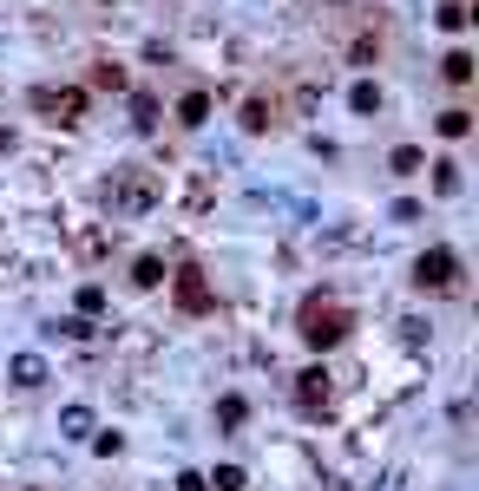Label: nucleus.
<instances>
[{
    "mask_svg": "<svg viewBox=\"0 0 479 491\" xmlns=\"http://www.w3.org/2000/svg\"><path fill=\"white\" fill-rule=\"evenodd\" d=\"M131 125H138V131H158V98H152V92L131 98Z\"/></svg>",
    "mask_w": 479,
    "mask_h": 491,
    "instance_id": "nucleus-13",
    "label": "nucleus"
},
{
    "mask_svg": "<svg viewBox=\"0 0 479 491\" xmlns=\"http://www.w3.org/2000/svg\"><path fill=\"white\" fill-rule=\"evenodd\" d=\"M349 105H355L361 118H374V112H381V86H374V79H355V86H349Z\"/></svg>",
    "mask_w": 479,
    "mask_h": 491,
    "instance_id": "nucleus-11",
    "label": "nucleus"
},
{
    "mask_svg": "<svg viewBox=\"0 0 479 491\" xmlns=\"http://www.w3.org/2000/svg\"><path fill=\"white\" fill-rule=\"evenodd\" d=\"M53 112H66V125H79V118H86V92H53Z\"/></svg>",
    "mask_w": 479,
    "mask_h": 491,
    "instance_id": "nucleus-14",
    "label": "nucleus"
},
{
    "mask_svg": "<svg viewBox=\"0 0 479 491\" xmlns=\"http://www.w3.org/2000/svg\"><path fill=\"white\" fill-rule=\"evenodd\" d=\"M295 406H309V413L328 406V367H302L295 374Z\"/></svg>",
    "mask_w": 479,
    "mask_h": 491,
    "instance_id": "nucleus-4",
    "label": "nucleus"
},
{
    "mask_svg": "<svg viewBox=\"0 0 479 491\" xmlns=\"http://www.w3.org/2000/svg\"><path fill=\"white\" fill-rule=\"evenodd\" d=\"M440 73H447V86H473V53H467V46H453V53L440 59Z\"/></svg>",
    "mask_w": 479,
    "mask_h": 491,
    "instance_id": "nucleus-9",
    "label": "nucleus"
},
{
    "mask_svg": "<svg viewBox=\"0 0 479 491\" xmlns=\"http://www.w3.org/2000/svg\"><path fill=\"white\" fill-rule=\"evenodd\" d=\"M152 203H158V183H152V177H131V183H125V191H119V210H125V216H138V210H152Z\"/></svg>",
    "mask_w": 479,
    "mask_h": 491,
    "instance_id": "nucleus-6",
    "label": "nucleus"
},
{
    "mask_svg": "<svg viewBox=\"0 0 479 491\" xmlns=\"http://www.w3.org/2000/svg\"><path fill=\"white\" fill-rule=\"evenodd\" d=\"M434 191H440V197H453V191H459V164H453V158H440V164H434Z\"/></svg>",
    "mask_w": 479,
    "mask_h": 491,
    "instance_id": "nucleus-18",
    "label": "nucleus"
},
{
    "mask_svg": "<svg viewBox=\"0 0 479 491\" xmlns=\"http://www.w3.org/2000/svg\"><path fill=\"white\" fill-rule=\"evenodd\" d=\"M7 380H13V386H46V380H53V367H46L40 354H13V361H7Z\"/></svg>",
    "mask_w": 479,
    "mask_h": 491,
    "instance_id": "nucleus-5",
    "label": "nucleus"
},
{
    "mask_svg": "<svg viewBox=\"0 0 479 491\" xmlns=\"http://www.w3.org/2000/svg\"><path fill=\"white\" fill-rule=\"evenodd\" d=\"M243 131H250V138L270 131V105H263V98H243Z\"/></svg>",
    "mask_w": 479,
    "mask_h": 491,
    "instance_id": "nucleus-17",
    "label": "nucleus"
},
{
    "mask_svg": "<svg viewBox=\"0 0 479 491\" xmlns=\"http://www.w3.org/2000/svg\"><path fill=\"white\" fill-rule=\"evenodd\" d=\"M177 491H210V485H204V472H177Z\"/></svg>",
    "mask_w": 479,
    "mask_h": 491,
    "instance_id": "nucleus-23",
    "label": "nucleus"
},
{
    "mask_svg": "<svg viewBox=\"0 0 479 491\" xmlns=\"http://www.w3.org/2000/svg\"><path fill=\"white\" fill-rule=\"evenodd\" d=\"M204 485H217V491H243V485H250V479H243V465H217V472H210V479Z\"/></svg>",
    "mask_w": 479,
    "mask_h": 491,
    "instance_id": "nucleus-19",
    "label": "nucleus"
},
{
    "mask_svg": "<svg viewBox=\"0 0 479 491\" xmlns=\"http://www.w3.org/2000/svg\"><path fill=\"white\" fill-rule=\"evenodd\" d=\"M453 282H459V256L453 249H427V256L414 262V289L420 295H447Z\"/></svg>",
    "mask_w": 479,
    "mask_h": 491,
    "instance_id": "nucleus-2",
    "label": "nucleus"
},
{
    "mask_svg": "<svg viewBox=\"0 0 479 491\" xmlns=\"http://www.w3.org/2000/svg\"><path fill=\"white\" fill-rule=\"evenodd\" d=\"M388 171H394V177L427 171V151H420V144H394V151H388Z\"/></svg>",
    "mask_w": 479,
    "mask_h": 491,
    "instance_id": "nucleus-7",
    "label": "nucleus"
},
{
    "mask_svg": "<svg viewBox=\"0 0 479 491\" xmlns=\"http://www.w3.org/2000/svg\"><path fill=\"white\" fill-rule=\"evenodd\" d=\"M467 131H473V112H440V138H467Z\"/></svg>",
    "mask_w": 479,
    "mask_h": 491,
    "instance_id": "nucleus-15",
    "label": "nucleus"
},
{
    "mask_svg": "<svg viewBox=\"0 0 479 491\" xmlns=\"http://www.w3.org/2000/svg\"><path fill=\"white\" fill-rule=\"evenodd\" d=\"M171 295H177V308H185V315H210V308H217V295H210V282L197 276V269H177Z\"/></svg>",
    "mask_w": 479,
    "mask_h": 491,
    "instance_id": "nucleus-3",
    "label": "nucleus"
},
{
    "mask_svg": "<svg viewBox=\"0 0 479 491\" xmlns=\"http://www.w3.org/2000/svg\"><path fill=\"white\" fill-rule=\"evenodd\" d=\"M164 276H171L164 256H138V262H131V282H138V289H164Z\"/></svg>",
    "mask_w": 479,
    "mask_h": 491,
    "instance_id": "nucleus-10",
    "label": "nucleus"
},
{
    "mask_svg": "<svg viewBox=\"0 0 479 491\" xmlns=\"http://www.w3.org/2000/svg\"><path fill=\"white\" fill-rule=\"evenodd\" d=\"M434 20L447 27V33H467V20H473V13H467V0H447V7H440Z\"/></svg>",
    "mask_w": 479,
    "mask_h": 491,
    "instance_id": "nucleus-16",
    "label": "nucleus"
},
{
    "mask_svg": "<svg viewBox=\"0 0 479 491\" xmlns=\"http://www.w3.org/2000/svg\"><path fill=\"white\" fill-rule=\"evenodd\" d=\"M177 125H210V92H185V98H177Z\"/></svg>",
    "mask_w": 479,
    "mask_h": 491,
    "instance_id": "nucleus-8",
    "label": "nucleus"
},
{
    "mask_svg": "<svg viewBox=\"0 0 479 491\" xmlns=\"http://www.w3.org/2000/svg\"><path fill=\"white\" fill-rule=\"evenodd\" d=\"M243 413H250V406H243L237 394H224V400H217V419H224V426H243Z\"/></svg>",
    "mask_w": 479,
    "mask_h": 491,
    "instance_id": "nucleus-21",
    "label": "nucleus"
},
{
    "mask_svg": "<svg viewBox=\"0 0 479 491\" xmlns=\"http://www.w3.org/2000/svg\"><path fill=\"white\" fill-rule=\"evenodd\" d=\"M59 433H66V439H86V433H92V406H66V413H59Z\"/></svg>",
    "mask_w": 479,
    "mask_h": 491,
    "instance_id": "nucleus-12",
    "label": "nucleus"
},
{
    "mask_svg": "<svg viewBox=\"0 0 479 491\" xmlns=\"http://www.w3.org/2000/svg\"><path fill=\"white\" fill-rule=\"evenodd\" d=\"M342 334H349V315H342L335 301H309V308H302V341L316 347V354H328Z\"/></svg>",
    "mask_w": 479,
    "mask_h": 491,
    "instance_id": "nucleus-1",
    "label": "nucleus"
},
{
    "mask_svg": "<svg viewBox=\"0 0 479 491\" xmlns=\"http://www.w3.org/2000/svg\"><path fill=\"white\" fill-rule=\"evenodd\" d=\"M79 315H106V289H98V282L79 289Z\"/></svg>",
    "mask_w": 479,
    "mask_h": 491,
    "instance_id": "nucleus-22",
    "label": "nucleus"
},
{
    "mask_svg": "<svg viewBox=\"0 0 479 491\" xmlns=\"http://www.w3.org/2000/svg\"><path fill=\"white\" fill-rule=\"evenodd\" d=\"M92 86L98 92H125V66H92Z\"/></svg>",
    "mask_w": 479,
    "mask_h": 491,
    "instance_id": "nucleus-20",
    "label": "nucleus"
}]
</instances>
